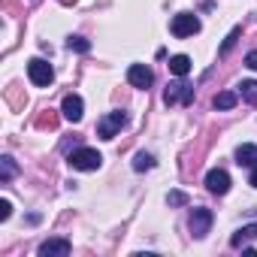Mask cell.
I'll use <instances>...</instances> for the list:
<instances>
[{"label":"cell","instance_id":"obj_1","mask_svg":"<svg viewBox=\"0 0 257 257\" xmlns=\"http://www.w3.org/2000/svg\"><path fill=\"white\" fill-rule=\"evenodd\" d=\"M67 164H70L73 170H79V173H94V170H100L103 155H100L97 149H76V152L67 158Z\"/></svg>","mask_w":257,"mask_h":257},{"label":"cell","instance_id":"obj_2","mask_svg":"<svg viewBox=\"0 0 257 257\" xmlns=\"http://www.w3.org/2000/svg\"><path fill=\"white\" fill-rule=\"evenodd\" d=\"M127 124V115L124 112H106L100 121H97V137L100 140H115L121 134V127Z\"/></svg>","mask_w":257,"mask_h":257},{"label":"cell","instance_id":"obj_3","mask_svg":"<svg viewBox=\"0 0 257 257\" xmlns=\"http://www.w3.org/2000/svg\"><path fill=\"white\" fill-rule=\"evenodd\" d=\"M28 76H31V82H34L37 88H49V85L55 82V70H52V64L43 61V58H31V61H28Z\"/></svg>","mask_w":257,"mask_h":257},{"label":"cell","instance_id":"obj_4","mask_svg":"<svg viewBox=\"0 0 257 257\" xmlns=\"http://www.w3.org/2000/svg\"><path fill=\"white\" fill-rule=\"evenodd\" d=\"M170 31H173V37H176V40L194 37V34H200V19H197L194 13H179V16L173 19Z\"/></svg>","mask_w":257,"mask_h":257},{"label":"cell","instance_id":"obj_5","mask_svg":"<svg viewBox=\"0 0 257 257\" xmlns=\"http://www.w3.org/2000/svg\"><path fill=\"white\" fill-rule=\"evenodd\" d=\"M164 103H167V106H176V103L188 106V103H194V88H191L188 82H173V85H167V91H164Z\"/></svg>","mask_w":257,"mask_h":257},{"label":"cell","instance_id":"obj_6","mask_svg":"<svg viewBox=\"0 0 257 257\" xmlns=\"http://www.w3.org/2000/svg\"><path fill=\"white\" fill-rule=\"evenodd\" d=\"M188 227H191L194 239H203V236L209 233V227H212V209H203V206L191 209V221H188Z\"/></svg>","mask_w":257,"mask_h":257},{"label":"cell","instance_id":"obj_7","mask_svg":"<svg viewBox=\"0 0 257 257\" xmlns=\"http://www.w3.org/2000/svg\"><path fill=\"white\" fill-rule=\"evenodd\" d=\"M127 82H131L134 88H140V91H146V88H152L155 73L146 64H131V67H127Z\"/></svg>","mask_w":257,"mask_h":257},{"label":"cell","instance_id":"obj_8","mask_svg":"<svg viewBox=\"0 0 257 257\" xmlns=\"http://www.w3.org/2000/svg\"><path fill=\"white\" fill-rule=\"evenodd\" d=\"M40 257H67L70 254V239L64 236H55V239H46L40 248H37Z\"/></svg>","mask_w":257,"mask_h":257},{"label":"cell","instance_id":"obj_9","mask_svg":"<svg viewBox=\"0 0 257 257\" xmlns=\"http://www.w3.org/2000/svg\"><path fill=\"white\" fill-rule=\"evenodd\" d=\"M61 112H64V118H67V121L79 124V121H82V115H85V103H82V97H79V94H67V97H64V103H61Z\"/></svg>","mask_w":257,"mask_h":257},{"label":"cell","instance_id":"obj_10","mask_svg":"<svg viewBox=\"0 0 257 257\" xmlns=\"http://www.w3.org/2000/svg\"><path fill=\"white\" fill-rule=\"evenodd\" d=\"M206 188H209L212 194L224 197V194L230 191V176H227V170H209V173H206Z\"/></svg>","mask_w":257,"mask_h":257},{"label":"cell","instance_id":"obj_11","mask_svg":"<svg viewBox=\"0 0 257 257\" xmlns=\"http://www.w3.org/2000/svg\"><path fill=\"white\" fill-rule=\"evenodd\" d=\"M236 164L239 167H257V146H251V143H245V146H239L236 149Z\"/></svg>","mask_w":257,"mask_h":257},{"label":"cell","instance_id":"obj_12","mask_svg":"<svg viewBox=\"0 0 257 257\" xmlns=\"http://www.w3.org/2000/svg\"><path fill=\"white\" fill-rule=\"evenodd\" d=\"M170 73L188 76V73H191V58H188V55H173V58H170Z\"/></svg>","mask_w":257,"mask_h":257},{"label":"cell","instance_id":"obj_13","mask_svg":"<svg viewBox=\"0 0 257 257\" xmlns=\"http://www.w3.org/2000/svg\"><path fill=\"white\" fill-rule=\"evenodd\" d=\"M239 94H242V100H245V103L257 106V82H254V79H245V82L239 85Z\"/></svg>","mask_w":257,"mask_h":257},{"label":"cell","instance_id":"obj_14","mask_svg":"<svg viewBox=\"0 0 257 257\" xmlns=\"http://www.w3.org/2000/svg\"><path fill=\"white\" fill-rule=\"evenodd\" d=\"M16 173H19L16 161H13L10 155H4V158H0V182H10V179H13Z\"/></svg>","mask_w":257,"mask_h":257},{"label":"cell","instance_id":"obj_15","mask_svg":"<svg viewBox=\"0 0 257 257\" xmlns=\"http://www.w3.org/2000/svg\"><path fill=\"white\" fill-rule=\"evenodd\" d=\"M251 236H257V224H248V227L236 230V233H233V239H230V245H233V248H239V245H242V242H248Z\"/></svg>","mask_w":257,"mask_h":257},{"label":"cell","instance_id":"obj_16","mask_svg":"<svg viewBox=\"0 0 257 257\" xmlns=\"http://www.w3.org/2000/svg\"><path fill=\"white\" fill-rule=\"evenodd\" d=\"M212 103H215V109H233L236 106V94L233 91H221Z\"/></svg>","mask_w":257,"mask_h":257},{"label":"cell","instance_id":"obj_17","mask_svg":"<svg viewBox=\"0 0 257 257\" xmlns=\"http://www.w3.org/2000/svg\"><path fill=\"white\" fill-rule=\"evenodd\" d=\"M152 167H155V158H152L149 152H140V155L134 158V170H137V173H143V170H152Z\"/></svg>","mask_w":257,"mask_h":257},{"label":"cell","instance_id":"obj_18","mask_svg":"<svg viewBox=\"0 0 257 257\" xmlns=\"http://www.w3.org/2000/svg\"><path fill=\"white\" fill-rule=\"evenodd\" d=\"M67 46H70L73 52H82V55H85V52L91 49V43H88L85 37H70V40H67Z\"/></svg>","mask_w":257,"mask_h":257},{"label":"cell","instance_id":"obj_19","mask_svg":"<svg viewBox=\"0 0 257 257\" xmlns=\"http://www.w3.org/2000/svg\"><path fill=\"white\" fill-rule=\"evenodd\" d=\"M239 34H242L239 28H233V31L227 34V40H224V46H221V55H227V52H230V49L236 46V40H239Z\"/></svg>","mask_w":257,"mask_h":257},{"label":"cell","instance_id":"obj_20","mask_svg":"<svg viewBox=\"0 0 257 257\" xmlns=\"http://www.w3.org/2000/svg\"><path fill=\"white\" fill-rule=\"evenodd\" d=\"M167 203H170V206H185L188 197H185L182 191H170V194H167Z\"/></svg>","mask_w":257,"mask_h":257},{"label":"cell","instance_id":"obj_21","mask_svg":"<svg viewBox=\"0 0 257 257\" xmlns=\"http://www.w3.org/2000/svg\"><path fill=\"white\" fill-rule=\"evenodd\" d=\"M10 215H13V203L0 200V221H10Z\"/></svg>","mask_w":257,"mask_h":257},{"label":"cell","instance_id":"obj_22","mask_svg":"<svg viewBox=\"0 0 257 257\" xmlns=\"http://www.w3.org/2000/svg\"><path fill=\"white\" fill-rule=\"evenodd\" d=\"M245 67H251V70H257V49L245 55Z\"/></svg>","mask_w":257,"mask_h":257},{"label":"cell","instance_id":"obj_23","mask_svg":"<svg viewBox=\"0 0 257 257\" xmlns=\"http://www.w3.org/2000/svg\"><path fill=\"white\" fill-rule=\"evenodd\" d=\"M248 185H251V188H257V167L251 170V179H248Z\"/></svg>","mask_w":257,"mask_h":257}]
</instances>
